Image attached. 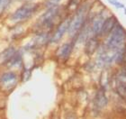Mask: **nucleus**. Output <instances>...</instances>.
<instances>
[{
  "instance_id": "obj_1",
  "label": "nucleus",
  "mask_w": 126,
  "mask_h": 119,
  "mask_svg": "<svg viewBox=\"0 0 126 119\" xmlns=\"http://www.w3.org/2000/svg\"><path fill=\"white\" fill-rule=\"evenodd\" d=\"M126 42V31L121 24H116L115 27L109 34V37L106 41L108 49L113 51L124 50Z\"/></svg>"
},
{
  "instance_id": "obj_2",
  "label": "nucleus",
  "mask_w": 126,
  "mask_h": 119,
  "mask_svg": "<svg viewBox=\"0 0 126 119\" xmlns=\"http://www.w3.org/2000/svg\"><path fill=\"white\" fill-rule=\"evenodd\" d=\"M90 8L89 6L85 4L84 5H82L81 7L79 8L73 19L70 21V24H69V28H68V33L70 35H73L79 32V29L81 28V26L84 24L86 18H87V12Z\"/></svg>"
},
{
  "instance_id": "obj_3",
  "label": "nucleus",
  "mask_w": 126,
  "mask_h": 119,
  "mask_svg": "<svg viewBox=\"0 0 126 119\" xmlns=\"http://www.w3.org/2000/svg\"><path fill=\"white\" fill-rule=\"evenodd\" d=\"M37 9V5L36 4H26V5H23L20 8H18L16 11V13L13 15V19L16 20V21H21V20H24L31 17L34 14V12Z\"/></svg>"
},
{
  "instance_id": "obj_4",
  "label": "nucleus",
  "mask_w": 126,
  "mask_h": 119,
  "mask_svg": "<svg viewBox=\"0 0 126 119\" xmlns=\"http://www.w3.org/2000/svg\"><path fill=\"white\" fill-rule=\"evenodd\" d=\"M16 83H17V77L15 73L12 72L5 73L0 79V85L5 90L12 89Z\"/></svg>"
},
{
  "instance_id": "obj_5",
  "label": "nucleus",
  "mask_w": 126,
  "mask_h": 119,
  "mask_svg": "<svg viewBox=\"0 0 126 119\" xmlns=\"http://www.w3.org/2000/svg\"><path fill=\"white\" fill-rule=\"evenodd\" d=\"M70 21H71L70 19H66V20H64V21L59 25V27L57 28V30H56L55 34H53L52 38H51V42H57L62 38L63 35L65 34V33L67 32V31H68Z\"/></svg>"
},
{
  "instance_id": "obj_6",
  "label": "nucleus",
  "mask_w": 126,
  "mask_h": 119,
  "mask_svg": "<svg viewBox=\"0 0 126 119\" xmlns=\"http://www.w3.org/2000/svg\"><path fill=\"white\" fill-rule=\"evenodd\" d=\"M117 24V20H116L115 16H110L107 18L105 19L104 24H103L102 30H101V34H108L112 32V30L115 27Z\"/></svg>"
},
{
  "instance_id": "obj_7",
  "label": "nucleus",
  "mask_w": 126,
  "mask_h": 119,
  "mask_svg": "<svg viewBox=\"0 0 126 119\" xmlns=\"http://www.w3.org/2000/svg\"><path fill=\"white\" fill-rule=\"evenodd\" d=\"M116 89L119 95L126 99V73L119 74L116 81Z\"/></svg>"
},
{
  "instance_id": "obj_8",
  "label": "nucleus",
  "mask_w": 126,
  "mask_h": 119,
  "mask_svg": "<svg viewBox=\"0 0 126 119\" xmlns=\"http://www.w3.org/2000/svg\"><path fill=\"white\" fill-rule=\"evenodd\" d=\"M58 12H59L58 7H50V9L42 16V19H41V20H42V23L44 24H50V23H51L52 20L54 19V17L58 15Z\"/></svg>"
},
{
  "instance_id": "obj_9",
  "label": "nucleus",
  "mask_w": 126,
  "mask_h": 119,
  "mask_svg": "<svg viewBox=\"0 0 126 119\" xmlns=\"http://www.w3.org/2000/svg\"><path fill=\"white\" fill-rule=\"evenodd\" d=\"M104 21H105V19L103 18V16L101 15H98V16L94 18L92 24V31L94 34H101V30H102Z\"/></svg>"
},
{
  "instance_id": "obj_10",
  "label": "nucleus",
  "mask_w": 126,
  "mask_h": 119,
  "mask_svg": "<svg viewBox=\"0 0 126 119\" xmlns=\"http://www.w3.org/2000/svg\"><path fill=\"white\" fill-rule=\"evenodd\" d=\"M59 51H60L59 52L60 58L66 60V59L68 58V56L70 55L71 51H72V45H71V43H65L64 45L61 46Z\"/></svg>"
},
{
  "instance_id": "obj_11",
  "label": "nucleus",
  "mask_w": 126,
  "mask_h": 119,
  "mask_svg": "<svg viewBox=\"0 0 126 119\" xmlns=\"http://www.w3.org/2000/svg\"><path fill=\"white\" fill-rule=\"evenodd\" d=\"M97 46H98L97 40L94 39V38H91V39L88 40V42L86 45V51L88 54H92L95 51V50L97 49Z\"/></svg>"
},
{
  "instance_id": "obj_12",
  "label": "nucleus",
  "mask_w": 126,
  "mask_h": 119,
  "mask_svg": "<svg viewBox=\"0 0 126 119\" xmlns=\"http://www.w3.org/2000/svg\"><path fill=\"white\" fill-rule=\"evenodd\" d=\"M107 103V99L105 98V94L103 92H99L96 96V104L97 106H100V107H103L105 106Z\"/></svg>"
},
{
  "instance_id": "obj_13",
  "label": "nucleus",
  "mask_w": 126,
  "mask_h": 119,
  "mask_svg": "<svg viewBox=\"0 0 126 119\" xmlns=\"http://www.w3.org/2000/svg\"><path fill=\"white\" fill-rule=\"evenodd\" d=\"M82 0H69L68 5V8L70 9V10H73V9H76L78 6L79 5V4L81 3Z\"/></svg>"
},
{
  "instance_id": "obj_14",
  "label": "nucleus",
  "mask_w": 126,
  "mask_h": 119,
  "mask_svg": "<svg viewBox=\"0 0 126 119\" xmlns=\"http://www.w3.org/2000/svg\"><path fill=\"white\" fill-rule=\"evenodd\" d=\"M109 2L111 4H113L114 6H116L117 8H123L124 7V5L121 4V3H119L118 1H116V0H109Z\"/></svg>"
},
{
  "instance_id": "obj_15",
  "label": "nucleus",
  "mask_w": 126,
  "mask_h": 119,
  "mask_svg": "<svg viewBox=\"0 0 126 119\" xmlns=\"http://www.w3.org/2000/svg\"><path fill=\"white\" fill-rule=\"evenodd\" d=\"M48 1H49V3H50V4H51V5H53V4H56V3L60 2L61 0H48Z\"/></svg>"
},
{
  "instance_id": "obj_16",
  "label": "nucleus",
  "mask_w": 126,
  "mask_h": 119,
  "mask_svg": "<svg viewBox=\"0 0 126 119\" xmlns=\"http://www.w3.org/2000/svg\"><path fill=\"white\" fill-rule=\"evenodd\" d=\"M5 0H0V9L5 5Z\"/></svg>"
},
{
  "instance_id": "obj_17",
  "label": "nucleus",
  "mask_w": 126,
  "mask_h": 119,
  "mask_svg": "<svg viewBox=\"0 0 126 119\" xmlns=\"http://www.w3.org/2000/svg\"><path fill=\"white\" fill-rule=\"evenodd\" d=\"M68 119H76V117H74V116H69V117H68Z\"/></svg>"
}]
</instances>
